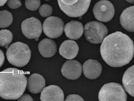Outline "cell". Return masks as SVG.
<instances>
[{
  "instance_id": "f1b7e54d",
  "label": "cell",
  "mask_w": 134,
  "mask_h": 101,
  "mask_svg": "<svg viewBox=\"0 0 134 101\" xmlns=\"http://www.w3.org/2000/svg\"><path fill=\"white\" fill-rule=\"evenodd\" d=\"M46 1H49V0H46Z\"/></svg>"
},
{
  "instance_id": "ac0fdd59",
  "label": "cell",
  "mask_w": 134,
  "mask_h": 101,
  "mask_svg": "<svg viewBox=\"0 0 134 101\" xmlns=\"http://www.w3.org/2000/svg\"><path fill=\"white\" fill-rule=\"evenodd\" d=\"M122 82L126 91L131 96H134V66L128 68L123 75Z\"/></svg>"
},
{
  "instance_id": "9c48e42d",
  "label": "cell",
  "mask_w": 134,
  "mask_h": 101,
  "mask_svg": "<svg viewBox=\"0 0 134 101\" xmlns=\"http://www.w3.org/2000/svg\"><path fill=\"white\" fill-rule=\"evenodd\" d=\"M21 29L22 33L25 37L29 39H35L38 40L42 33L43 27L38 19L31 17L23 21Z\"/></svg>"
},
{
  "instance_id": "d4e9b609",
  "label": "cell",
  "mask_w": 134,
  "mask_h": 101,
  "mask_svg": "<svg viewBox=\"0 0 134 101\" xmlns=\"http://www.w3.org/2000/svg\"><path fill=\"white\" fill-rule=\"evenodd\" d=\"M19 101H33V99L31 96L28 94H22L18 99Z\"/></svg>"
},
{
  "instance_id": "44dd1931",
  "label": "cell",
  "mask_w": 134,
  "mask_h": 101,
  "mask_svg": "<svg viewBox=\"0 0 134 101\" xmlns=\"http://www.w3.org/2000/svg\"><path fill=\"white\" fill-rule=\"evenodd\" d=\"M39 13L43 17H48L53 13V8L50 5L44 4L41 6L39 9Z\"/></svg>"
},
{
  "instance_id": "2e32d148",
  "label": "cell",
  "mask_w": 134,
  "mask_h": 101,
  "mask_svg": "<svg viewBox=\"0 0 134 101\" xmlns=\"http://www.w3.org/2000/svg\"><path fill=\"white\" fill-rule=\"evenodd\" d=\"M134 7L131 6L124 10L120 17V23L126 31L134 32Z\"/></svg>"
},
{
  "instance_id": "cb8c5ba5",
  "label": "cell",
  "mask_w": 134,
  "mask_h": 101,
  "mask_svg": "<svg viewBox=\"0 0 134 101\" xmlns=\"http://www.w3.org/2000/svg\"><path fill=\"white\" fill-rule=\"evenodd\" d=\"M66 101H83L84 99L77 94H70L66 97Z\"/></svg>"
},
{
  "instance_id": "277c9868",
  "label": "cell",
  "mask_w": 134,
  "mask_h": 101,
  "mask_svg": "<svg viewBox=\"0 0 134 101\" xmlns=\"http://www.w3.org/2000/svg\"><path fill=\"white\" fill-rule=\"evenodd\" d=\"M91 0H58L59 6L67 16L80 17L88 9Z\"/></svg>"
},
{
  "instance_id": "484cf974",
  "label": "cell",
  "mask_w": 134,
  "mask_h": 101,
  "mask_svg": "<svg viewBox=\"0 0 134 101\" xmlns=\"http://www.w3.org/2000/svg\"><path fill=\"white\" fill-rule=\"evenodd\" d=\"M4 60H5V58H4V53L2 52V50L0 49V68H1L3 65L4 62Z\"/></svg>"
},
{
  "instance_id": "4316f807",
  "label": "cell",
  "mask_w": 134,
  "mask_h": 101,
  "mask_svg": "<svg viewBox=\"0 0 134 101\" xmlns=\"http://www.w3.org/2000/svg\"><path fill=\"white\" fill-rule=\"evenodd\" d=\"M7 0H0V7L3 6L7 2Z\"/></svg>"
},
{
  "instance_id": "4fadbf2b",
  "label": "cell",
  "mask_w": 134,
  "mask_h": 101,
  "mask_svg": "<svg viewBox=\"0 0 134 101\" xmlns=\"http://www.w3.org/2000/svg\"><path fill=\"white\" fill-rule=\"evenodd\" d=\"M79 50V45L75 41L66 40L60 45L59 53L63 58L71 60L74 59L77 56Z\"/></svg>"
},
{
  "instance_id": "d6986e66",
  "label": "cell",
  "mask_w": 134,
  "mask_h": 101,
  "mask_svg": "<svg viewBox=\"0 0 134 101\" xmlns=\"http://www.w3.org/2000/svg\"><path fill=\"white\" fill-rule=\"evenodd\" d=\"M13 16L11 12L7 10L0 11V28H5L12 23Z\"/></svg>"
},
{
  "instance_id": "5b68a950",
  "label": "cell",
  "mask_w": 134,
  "mask_h": 101,
  "mask_svg": "<svg viewBox=\"0 0 134 101\" xmlns=\"http://www.w3.org/2000/svg\"><path fill=\"white\" fill-rule=\"evenodd\" d=\"M98 99L100 101H126L127 94L120 84L110 82L102 87Z\"/></svg>"
},
{
  "instance_id": "5bb4252c",
  "label": "cell",
  "mask_w": 134,
  "mask_h": 101,
  "mask_svg": "<svg viewBox=\"0 0 134 101\" xmlns=\"http://www.w3.org/2000/svg\"><path fill=\"white\" fill-rule=\"evenodd\" d=\"M64 31L66 37L72 40L80 38L83 33V26L81 22L71 21L64 26Z\"/></svg>"
},
{
  "instance_id": "30bf717a",
  "label": "cell",
  "mask_w": 134,
  "mask_h": 101,
  "mask_svg": "<svg viewBox=\"0 0 134 101\" xmlns=\"http://www.w3.org/2000/svg\"><path fill=\"white\" fill-rule=\"evenodd\" d=\"M61 74L65 77L75 80L80 77L82 72V66L80 62L71 59L66 61L61 68Z\"/></svg>"
},
{
  "instance_id": "9a60e30c",
  "label": "cell",
  "mask_w": 134,
  "mask_h": 101,
  "mask_svg": "<svg viewBox=\"0 0 134 101\" xmlns=\"http://www.w3.org/2000/svg\"><path fill=\"white\" fill-rule=\"evenodd\" d=\"M27 86L29 92L34 94H38L45 87V80L41 75L34 74L28 78Z\"/></svg>"
},
{
  "instance_id": "ffe728a7",
  "label": "cell",
  "mask_w": 134,
  "mask_h": 101,
  "mask_svg": "<svg viewBox=\"0 0 134 101\" xmlns=\"http://www.w3.org/2000/svg\"><path fill=\"white\" fill-rule=\"evenodd\" d=\"M13 39L12 32L7 29L0 30V47H6L11 43Z\"/></svg>"
},
{
  "instance_id": "603a6c76",
  "label": "cell",
  "mask_w": 134,
  "mask_h": 101,
  "mask_svg": "<svg viewBox=\"0 0 134 101\" xmlns=\"http://www.w3.org/2000/svg\"><path fill=\"white\" fill-rule=\"evenodd\" d=\"M7 6L11 9H17L22 6L20 0H7Z\"/></svg>"
},
{
  "instance_id": "7a4b0ae2",
  "label": "cell",
  "mask_w": 134,
  "mask_h": 101,
  "mask_svg": "<svg viewBox=\"0 0 134 101\" xmlns=\"http://www.w3.org/2000/svg\"><path fill=\"white\" fill-rule=\"evenodd\" d=\"M27 78L22 71L7 68L0 72V97L5 99H18L24 92Z\"/></svg>"
},
{
  "instance_id": "6da1fadb",
  "label": "cell",
  "mask_w": 134,
  "mask_h": 101,
  "mask_svg": "<svg viewBox=\"0 0 134 101\" xmlns=\"http://www.w3.org/2000/svg\"><path fill=\"white\" fill-rule=\"evenodd\" d=\"M100 52L102 59L108 65L114 68L122 67L133 58V42L127 35L116 32L104 38Z\"/></svg>"
},
{
  "instance_id": "83f0119b",
  "label": "cell",
  "mask_w": 134,
  "mask_h": 101,
  "mask_svg": "<svg viewBox=\"0 0 134 101\" xmlns=\"http://www.w3.org/2000/svg\"><path fill=\"white\" fill-rule=\"evenodd\" d=\"M127 2H128L129 3H133L134 2V0H126Z\"/></svg>"
},
{
  "instance_id": "7c38bea8",
  "label": "cell",
  "mask_w": 134,
  "mask_h": 101,
  "mask_svg": "<svg viewBox=\"0 0 134 101\" xmlns=\"http://www.w3.org/2000/svg\"><path fill=\"white\" fill-rule=\"evenodd\" d=\"M82 71L87 78L90 80L97 78L102 74V64L96 60H88L83 64Z\"/></svg>"
},
{
  "instance_id": "e0dca14e",
  "label": "cell",
  "mask_w": 134,
  "mask_h": 101,
  "mask_svg": "<svg viewBox=\"0 0 134 101\" xmlns=\"http://www.w3.org/2000/svg\"><path fill=\"white\" fill-rule=\"evenodd\" d=\"M38 49L40 54L43 57L51 58L56 54L57 51V45L53 40L44 38L39 43Z\"/></svg>"
},
{
  "instance_id": "52a82bcc",
  "label": "cell",
  "mask_w": 134,
  "mask_h": 101,
  "mask_svg": "<svg viewBox=\"0 0 134 101\" xmlns=\"http://www.w3.org/2000/svg\"><path fill=\"white\" fill-rule=\"evenodd\" d=\"M93 13L98 21L102 22H108L114 17L115 9L110 1L101 0L94 5Z\"/></svg>"
},
{
  "instance_id": "ba28073f",
  "label": "cell",
  "mask_w": 134,
  "mask_h": 101,
  "mask_svg": "<svg viewBox=\"0 0 134 101\" xmlns=\"http://www.w3.org/2000/svg\"><path fill=\"white\" fill-rule=\"evenodd\" d=\"M44 33L50 38L55 39L63 34L64 29V23L63 20L58 17H49L43 24Z\"/></svg>"
},
{
  "instance_id": "3957f363",
  "label": "cell",
  "mask_w": 134,
  "mask_h": 101,
  "mask_svg": "<svg viewBox=\"0 0 134 101\" xmlns=\"http://www.w3.org/2000/svg\"><path fill=\"white\" fill-rule=\"evenodd\" d=\"M8 62L14 66L23 67L27 65L31 58V50L26 44L15 42L8 47L6 52Z\"/></svg>"
},
{
  "instance_id": "8fae6325",
  "label": "cell",
  "mask_w": 134,
  "mask_h": 101,
  "mask_svg": "<svg viewBox=\"0 0 134 101\" xmlns=\"http://www.w3.org/2000/svg\"><path fill=\"white\" fill-rule=\"evenodd\" d=\"M40 100L42 101H63L64 93L62 89L56 85L44 87L41 92Z\"/></svg>"
},
{
  "instance_id": "7402d4cb",
  "label": "cell",
  "mask_w": 134,
  "mask_h": 101,
  "mask_svg": "<svg viewBox=\"0 0 134 101\" xmlns=\"http://www.w3.org/2000/svg\"><path fill=\"white\" fill-rule=\"evenodd\" d=\"M40 3V0H25V6L30 11H34L39 8Z\"/></svg>"
},
{
  "instance_id": "8992f818",
  "label": "cell",
  "mask_w": 134,
  "mask_h": 101,
  "mask_svg": "<svg viewBox=\"0 0 134 101\" xmlns=\"http://www.w3.org/2000/svg\"><path fill=\"white\" fill-rule=\"evenodd\" d=\"M83 32L87 41L97 44L102 43L108 33V30L104 24L97 21H92L87 23Z\"/></svg>"
}]
</instances>
